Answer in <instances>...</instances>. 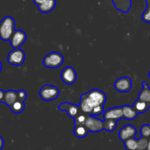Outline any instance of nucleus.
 <instances>
[{
  "label": "nucleus",
  "instance_id": "nucleus-2",
  "mask_svg": "<svg viewBox=\"0 0 150 150\" xmlns=\"http://www.w3.org/2000/svg\"><path fill=\"white\" fill-rule=\"evenodd\" d=\"M64 57L60 53L53 51L47 54L43 59V66L49 69H57L63 64Z\"/></svg>",
  "mask_w": 150,
  "mask_h": 150
},
{
  "label": "nucleus",
  "instance_id": "nucleus-1",
  "mask_svg": "<svg viewBox=\"0 0 150 150\" xmlns=\"http://www.w3.org/2000/svg\"><path fill=\"white\" fill-rule=\"evenodd\" d=\"M15 21L11 16H6L1 21L0 38L4 41H10L15 32Z\"/></svg>",
  "mask_w": 150,
  "mask_h": 150
},
{
  "label": "nucleus",
  "instance_id": "nucleus-36",
  "mask_svg": "<svg viewBox=\"0 0 150 150\" xmlns=\"http://www.w3.org/2000/svg\"><path fill=\"white\" fill-rule=\"evenodd\" d=\"M149 79H150V71H149Z\"/></svg>",
  "mask_w": 150,
  "mask_h": 150
},
{
  "label": "nucleus",
  "instance_id": "nucleus-22",
  "mask_svg": "<svg viewBox=\"0 0 150 150\" xmlns=\"http://www.w3.org/2000/svg\"><path fill=\"white\" fill-rule=\"evenodd\" d=\"M104 129L108 132H113L117 128V122L114 119H104Z\"/></svg>",
  "mask_w": 150,
  "mask_h": 150
},
{
  "label": "nucleus",
  "instance_id": "nucleus-27",
  "mask_svg": "<svg viewBox=\"0 0 150 150\" xmlns=\"http://www.w3.org/2000/svg\"><path fill=\"white\" fill-rule=\"evenodd\" d=\"M149 139L142 137L138 139V150H146Z\"/></svg>",
  "mask_w": 150,
  "mask_h": 150
},
{
  "label": "nucleus",
  "instance_id": "nucleus-17",
  "mask_svg": "<svg viewBox=\"0 0 150 150\" xmlns=\"http://www.w3.org/2000/svg\"><path fill=\"white\" fill-rule=\"evenodd\" d=\"M57 1L56 0H47L42 4L38 5V10L42 13H48L52 11L56 7Z\"/></svg>",
  "mask_w": 150,
  "mask_h": 150
},
{
  "label": "nucleus",
  "instance_id": "nucleus-31",
  "mask_svg": "<svg viewBox=\"0 0 150 150\" xmlns=\"http://www.w3.org/2000/svg\"><path fill=\"white\" fill-rule=\"evenodd\" d=\"M47 0H33V1L35 2V4H37V5H40V4H42V3H44L45 1H46Z\"/></svg>",
  "mask_w": 150,
  "mask_h": 150
},
{
  "label": "nucleus",
  "instance_id": "nucleus-15",
  "mask_svg": "<svg viewBox=\"0 0 150 150\" xmlns=\"http://www.w3.org/2000/svg\"><path fill=\"white\" fill-rule=\"evenodd\" d=\"M17 91H14V90H8V91H5L3 103L5 104L6 105L10 107L13 103L17 101Z\"/></svg>",
  "mask_w": 150,
  "mask_h": 150
},
{
  "label": "nucleus",
  "instance_id": "nucleus-33",
  "mask_svg": "<svg viewBox=\"0 0 150 150\" xmlns=\"http://www.w3.org/2000/svg\"><path fill=\"white\" fill-rule=\"evenodd\" d=\"M146 150H150V138L149 139V142H148V146Z\"/></svg>",
  "mask_w": 150,
  "mask_h": 150
},
{
  "label": "nucleus",
  "instance_id": "nucleus-29",
  "mask_svg": "<svg viewBox=\"0 0 150 150\" xmlns=\"http://www.w3.org/2000/svg\"><path fill=\"white\" fill-rule=\"evenodd\" d=\"M17 96H18V99L24 101L25 100H26V97H27V94H26V92L24 91V90L21 89V90H19L18 91H17Z\"/></svg>",
  "mask_w": 150,
  "mask_h": 150
},
{
  "label": "nucleus",
  "instance_id": "nucleus-10",
  "mask_svg": "<svg viewBox=\"0 0 150 150\" xmlns=\"http://www.w3.org/2000/svg\"><path fill=\"white\" fill-rule=\"evenodd\" d=\"M136 128L131 124H127L123 126L119 131V138L122 141L125 142L130 138H135L136 135Z\"/></svg>",
  "mask_w": 150,
  "mask_h": 150
},
{
  "label": "nucleus",
  "instance_id": "nucleus-21",
  "mask_svg": "<svg viewBox=\"0 0 150 150\" xmlns=\"http://www.w3.org/2000/svg\"><path fill=\"white\" fill-rule=\"evenodd\" d=\"M11 109L12 112L16 114H19V113H22L25 108V103L24 101H21V100L17 99V101L15 103H13L11 106L10 107Z\"/></svg>",
  "mask_w": 150,
  "mask_h": 150
},
{
  "label": "nucleus",
  "instance_id": "nucleus-3",
  "mask_svg": "<svg viewBox=\"0 0 150 150\" xmlns=\"http://www.w3.org/2000/svg\"><path fill=\"white\" fill-rule=\"evenodd\" d=\"M39 94L44 101H52L59 96V90L55 85H45L42 87Z\"/></svg>",
  "mask_w": 150,
  "mask_h": 150
},
{
  "label": "nucleus",
  "instance_id": "nucleus-7",
  "mask_svg": "<svg viewBox=\"0 0 150 150\" xmlns=\"http://www.w3.org/2000/svg\"><path fill=\"white\" fill-rule=\"evenodd\" d=\"M62 80L67 85H73L77 79V74L76 70L71 66H67L61 73Z\"/></svg>",
  "mask_w": 150,
  "mask_h": 150
},
{
  "label": "nucleus",
  "instance_id": "nucleus-18",
  "mask_svg": "<svg viewBox=\"0 0 150 150\" xmlns=\"http://www.w3.org/2000/svg\"><path fill=\"white\" fill-rule=\"evenodd\" d=\"M123 118L127 120H133L137 117L138 113L135 110L133 106L124 105L122 106Z\"/></svg>",
  "mask_w": 150,
  "mask_h": 150
},
{
  "label": "nucleus",
  "instance_id": "nucleus-35",
  "mask_svg": "<svg viewBox=\"0 0 150 150\" xmlns=\"http://www.w3.org/2000/svg\"><path fill=\"white\" fill-rule=\"evenodd\" d=\"M0 30H1V22H0Z\"/></svg>",
  "mask_w": 150,
  "mask_h": 150
},
{
  "label": "nucleus",
  "instance_id": "nucleus-11",
  "mask_svg": "<svg viewBox=\"0 0 150 150\" xmlns=\"http://www.w3.org/2000/svg\"><path fill=\"white\" fill-rule=\"evenodd\" d=\"M59 109L62 111L67 112V115L73 119H75L81 113V110L79 106L72 104V103L67 102V101L61 103L59 105Z\"/></svg>",
  "mask_w": 150,
  "mask_h": 150
},
{
  "label": "nucleus",
  "instance_id": "nucleus-34",
  "mask_svg": "<svg viewBox=\"0 0 150 150\" xmlns=\"http://www.w3.org/2000/svg\"><path fill=\"white\" fill-rule=\"evenodd\" d=\"M1 69H2V63H1V62L0 61V72H1Z\"/></svg>",
  "mask_w": 150,
  "mask_h": 150
},
{
  "label": "nucleus",
  "instance_id": "nucleus-20",
  "mask_svg": "<svg viewBox=\"0 0 150 150\" xmlns=\"http://www.w3.org/2000/svg\"><path fill=\"white\" fill-rule=\"evenodd\" d=\"M89 132V131L85 125H75L74 130H73L74 135L79 138H85L88 135Z\"/></svg>",
  "mask_w": 150,
  "mask_h": 150
},
{
  "label": "nucleus",
  "instance_id": "nucleus-26",
  "mask_svg": "<svg viewBox=\"0 0 150 150\" xmlns=\"http://www.w3.org/2000/svg\"><path fill=\"white\" fill-rule=\"evenodd\" d=\"M141 135L142 137L149 139L150 138V125L148 124H145L141 128Z\"/></svg>",
  "mask_w": 150,
  "mask_h": 150
},
{
  "label": "nucleus",
  "instance_id": "nucleus-4",
  "mask_svg": "<svg viewBox=\"0 0 150 150\" xmlns=\"http://www.w3.org/2000/svg\"><path fill=\"white\" fill-rule=\"evenodd\" d=\"M86 94L94 107L98 105H104L106 101V96L105 93L100 90H91L89 92L86 93Z\"/></svg>",
  "mask_w": 150,
  "mask_h": 150
},
{
  "label": "nucleus",
  "instance_id": "nucleus-12",
  "mask_svg": "<svg viewBox=\"0 0 150 150\" xmlns=\"http://www.w3.org/2000/svg\"><path fill=\"white\" fill-rule=\"evenodd\" d=\"M103 118L104 119H114L117 121L122 119V107H115L108 109L104 112Z\"/></svg>",
  "mask_w": 150,
  "mask_h": 150
},
{
  "label": "nucleus",
  "instance_id": "nucleus-23",
  "mask_svg": "<svg viewBox=\"0 0 150 150\" xmlns=\"http://www.w3.org/2000/svg\"><path fill=\"white\" fill-rule=\"evenodd\" d=\"M125 147L127 150H138V139L130 138L124 142Z\"/></svg>",
  "mask_w": 150,
  "mask_h": 150
},
{
  "label": "nucleus",
  "instance_id": "nucleus-25",
  "mask_svg": "<svg viewBox=\"0 0 150 150\" xmlns=\"http://www.w3.org/2000/svg\"><path fill=\"white\" fill-rule=\"evenodd\" d=\"M146 8L142 14V19L144 21L150 24V0H146Z\"/></svg>",
  "mask_w": 150,
  "mask_h": 150
},
{
  "label": "nucleus",
  "instance_id": "nucleus-8",
  "mask_svg": "<svg viewBox=\"0 0 150 150\" xmlns=\"http://www.w3.org/2000/svg\"><path fill=\"white\" fill-rule=\"evenodd\" d=\"M26 40V34L25 33V32L20 29H16L10 38V45L13 48L18 49L21 46L24 44Z\"/></svg>",
  "mask_w": 150,
  "mask_h": 150
},
{
  "label": "nucleus",
  "instance_id": "nucleus-19",
  "mask_svg": "<svg viewBox=\"0 0 150 150\" xmlns=\"http://www.w3.org/2000/svg\"><path fill=\"white\" fill-rule=\"evenodd\" d=\"M133 107L138 113H144L147 111L150 107V104L137 99L133 104Z\"/></svg>",
  "mask_w": 150,
  "mask_h": 150
},
{
  "label": "nucleus",
  "instance_id": "nucleus-6",
  "mask_svg": "<svg viewBox=\"0 0 150 150\" xmlns=\"http://www.w3.org/2000/svg\"><path fill=\"white\" fill-rule=\"evenodd\" d=\"M104 121L100 119L96 118V116L89 115L86 119L84 125L87 128L88 130L92 132H100L104 129Z\"/></svg>",
  "mask_w": 150,
  "mask_h": 150
},
{
  "label": "nucleus",
  "instance_id": "nucleus-24",
  "mask_svg": "<svg viewBox=\"0 0 150 150\" xmlns=\"http://www.w3.org/2000/svg\"><path fill=\"white\" fill-rule=\"evenodd\" d=\"M89 116V115L86 114L81 110V113L74 119L75 125H84L86 118Z\"/></svg>",
  "mask_w": 150,
  "mask_h": 150
},
{
  "label": "nucleus",
  "instance_id": "nucleus-14",
  "mask_svg": "<svg viewBox=\"0 0 150 150\" xmlns=\"http://www.w3.org/2000/svg\"><path fill=\"white\" fill-rule=\"evenodd\" d=\"M112 2L117 10L124 13H127L132 6L131 0H112Z\"/></svg>",
  "mask_w": 150,
  "mask_h": 150
},
{
  "label": "nucleus",
  "instance_id": "nucleus-5",
  "mask_svg": "<svg viewBox=\"0 0 150 150\" xmlns=\"http://www.w3.org/2000/svg\"><path fill=\"white\" fill-rule=\"evenodd\" d=\"M25 61V53L21 49H14L7 56V62L10 65L20 66Z\"/></svg>",
  "mask_w": 150,
  "mask_h": 150
},
{
  "label": "nucleus",
  "instance_id": "nucleus-16",
  "mask_svg": "<svg viewBox=\"0 0 150 150\" xmlns=\"http://www.w3.org/2000/svg\"><path fill=\"white\" fill-rule=\"evenodd\" d=\"M143 88L139 93L138 99L150 104V88L146 82H142Z\"/></svg>",
  "mask_w": 150,
  "mask_h": 150
},
{
  "label": "nucleus",
  "instance_id": "nucleus-32",
  "mask_svg": "<svg viewBox=\"0 0 150 150\" xmlns=\"http://www.w3.org/2000/svg\"><path fill=\"white\" fill-rule=\"evenodd\" d=\"M4 139H3L2 137L0 135V150H1L4 147Z\"/></svg>",
  "mask_w": 150,
  "mask_h": 150
},
{
  "label": "nucleus",
  "instance_id": "nucleus-28",
  "mask_svg": "<svg viewBox=\"0 0 150 150\" xmlns=\"http://www.w3.org/2000/svg\"><path fill=\"white\" fill-rule=\"evenodd\" d=\"M103 108L104 105H98L94 107L93 110H92V113H91V115L94 116H97L100 115L101 113H103Z\"/></svg>",
  "mask_w": 150,
  "mask_h": 150
},
{
  "label": "nucleus",
  "instance_id": "nucleus-9",
  "mask_svg": "<svg viewBox=\"0 0 150 150\" xmlns=\"http://www.w3.org/2000/svg\"><path fill=\"white\" fill-rule=\"evenodd\" d=\"M114 88L120 93H126L132 88V80L128 76L120 77L114 82Z\"/></svg>",
  "mask_w": 150,
  "mask_h": 150
},
{
  "label": "nucleus",
  "instance_id": "nucleus-30",
  "mask_svg": "<svg viewBox=\"0 0 150 150\" xmlns=\"http://www.w3.org/2000/svg\"><path fill=\"white\" fill-rule=\"evenodd\" d=\"M4 94H5V91H4L2 89H1V88H0V102L3 103Z\"/></svg>",
  "mask_w": 150,
  "mask_h": 150
},
{
  "label": "nucleus",
  "instance_id": "nucleus-13",
  "mask_svg": "<svg viewBox=\"0 0 150 150\" xmlns=\"http://www.w3.org/2000/svg\"><path fill=\"white\" fill-rule=\"evenodd\" d=\"M79 107L83 113L87 115H91V113L94 108L93 104H92L90 100L88 99L86 94H83L81 96L80 104H79Z\"/></svg>",
  "mask_w": 150,
  "mask_h": 150
}]
</instances>
